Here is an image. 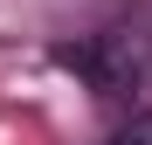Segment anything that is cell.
I'll return each mask as SVG.
<instances>
[{
  "instance_id": "6da1fadb",
  "label": "cell",
  "mask_w": 152,
  "mask_h": 145,
  "mask_svg": "<svg viewBox=\"0 0 152 145\" xmlns=\"http://www.w3.org/2000/svg\"><path fill=\"white\" fill-rule=\"evenodd\" d=\"M62 69H76L97 97H132L145 76H152V35H132V28H111V35H90V42H69Z\"/></svg>"
},
{
  "instance_id": "7a4b0ae2",
  "label": "cell",
  "mask_w": 152,
  "mask_h": 145,
  "mask_svg": "<svg viewBox=\"0 0 152 145\" xmlns=\"http://www.w3.org/2000/svg\"><path fill=\"white\" fill-rule=\"evenodd\" d=\"M104 145H152V111H145V117H132V125H124L118 138H104Z\"/></svg>"
}]
</instances>
